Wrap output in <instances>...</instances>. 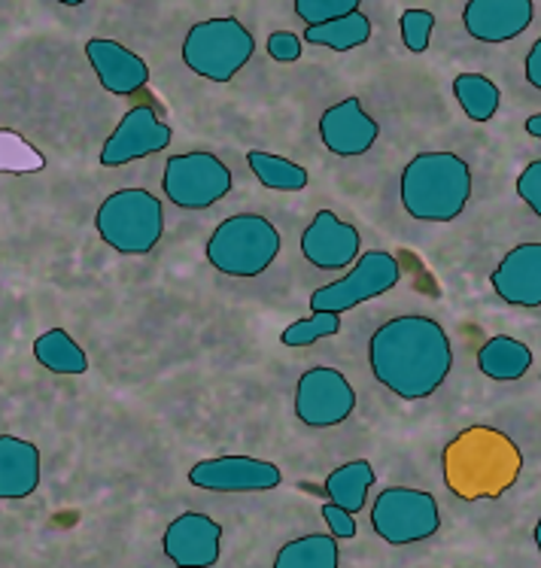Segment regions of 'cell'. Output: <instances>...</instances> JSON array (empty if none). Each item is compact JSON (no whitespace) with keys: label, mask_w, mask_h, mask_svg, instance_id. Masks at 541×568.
Instances as JSON below:
<instances>
[{"label":"cell","mask_w":541,"mask_h":568,"mask_svg":"<svg viewBox=\"0 0 541 568\" xmlns=\"http://www.w3.org/2000/svg\"><path fill=\"white\" fill-rule=\"evenodd\" d=\"M369 365L380 386L404 402L435 395L453 368L444 325L423 314L392 316L369 341Z\"/></svg>","instance_id":"1"},{"label":"cell","mask_w":541,"mask_h":568,"mask_svg":"<svg viewBox=\"0 0 541 568\" xmlns=\"http://www.w3.org/2000/svg\"><path fill=\"white\" fill-rule=\"evenodd\" d=\"M399 195L411 220H460V213L469 207V197H472V168L457 152H420L404 164Z\"/></svg>","instance_id":"2"},{"label":"cell","mask_w":541,"mask_h":568,"mask_svg":"<svg viewBox=\"0 0 541 568\" xmlns=\"http://www.w3.org/2000/svg\"><path fill=\"white\" fill-rule=\"evenodd\" d=\"M283 237L262 213H234L217 225L208 241V262L226 277H259L274 265Z\"/></svg>","instance_id":"3"},{"label":"cell","mask_w":541,"mask_h":568,"mask_svg":"<svg viewBox=\"0 0 541 568\" xmlns=\"http://www.w3.org/2000/svg\"><path fill=\"white\" fill-rule=\"evenodd\" d=\"M94 229L110 250L122 255H147L162 244L164 204L147 189H119L101 201Z\"/></svg>","instance_id":"4"},{"label":"cell","mask_w":541,"mask_h":568,"mask_svg":"<svg viewBox=\"0 0 541 568\" xmlns=\"http://www.w3.org/2000/svg\"><path fill=\"white\" fill-rule=\"evenodd\" d=\"M256 52V37L234 16L204 19L189 28L183 40V64L210 82H229Z\"/></svg>","instance_id":"5"},{"label":"cell","mask_w":541,"mask_h":568,"mask_svg":"<svg viewBox=\"0 0 541 568\" xmlns=\"http://www.w3.org/2000/svg\"><path fill=\"white\" fill-rule=\"evenodd\" d=\"M231 186H234L231 168L217 152L192 150L171 155L164 164L162 192L173 207L208 210L229 195Z\"/></svg>","instance_id":"6"},{"label":"cell","mask_w":541,"mask_h":568,"mask_svg":"<svg viewBox=\"0 0 541 568\" xmlns=\"http://www.w3.org/2000/svg\"><path fill=\"white\" fill-rule=\"evenodd\" d=\"M441 526V510L432 493L411 487H387L371 505V529L387 545L402 547L427 541Z\"/></svg>","instance_id":"7"},{"label":"cell","mask_w":541,"mask_h":568,"mask_svg":"<svg viewBox=\"0 0 541 568\" xmlns=\"http://www.w3.org/2000/svg\"><path fill=\"white\" fill-rule=\"evenodd\" d=\"M399 280H402V265H399L395 255L383 253V250L359 253L357 262L347 267L344 277L313 292L311 311L347 314L362 302H371V298H380V295L395 290Z\"/></svg>","instance_id":"8"},{"label":"cell","mask_w":541,"mask_h":568,"mask_svg":"<svg viewBox=\"0 0 541 568\" xmlns=\"http://www.w3.org/2000/svg\"><path fill=\"white\" fill-rule=\"evenodd\" d=\"M357 389L344 374L329 365H313L295 383V417L308 429H332L353 417Z\"/></svg>","instance_id":"9"},{"label":"cell","mask_w":541,"mask_h":568,"mask_svg":"<svg viewBox=\"0 0 541 568\" xmlns=\"http://www.w3.org/2000/svg\"><path fill=\"white\" fill-rule=\"evenodd\" d=\"M173 128L164 122L150 104H138L119 119L113 134L101 146V164L104 168H126V164L156 155L171 146Z\"/></svg>","instance_id":"10"},{"label":"cell","mask_w":541,"mask_h":568,"mask_svg":"<svg viewBox=\"0 0 541 568\" xmlns=\"http://www.w3.org/2000/svg\"><path fill=\"white\" fill-rule=\"evenodd\" d=\"M189 484L208 493H268L283 484L274 463L256 456H213L192 465Z\"/></svg>","instance_id":"11"},{"label":"cell","mask_w":541,"mask_h":568,"mask_svg":"<svg viewBox=\"0 0 541 568\" xmlns=\"http://www.w3.org/2000/svg\"><path fill=\"white\" fill-rule=\"evenodd\" d=\"M164 557L180 568L217 566L222 554V526L208 514L186 510L162 535Z\"/></svg>","instance_id":"12"},{"label":"cell","mask_w":541,"mask_h":568,"mask_svg":"<svg viewBox=\"0 0 541 568\" xmlns=\"http://www.w3.org/2000/svg\"><path fill=\"white\" fill-rule=\"evenodd\" d=\"M362 253L357 225L344 222L332 210L313 213L311 225L301 232V255L320 271H347Z\"/></svg>","instance_id":"13"},{"label":"cell","mask_w":541,"mask_h":568,"mask_svg":"<svg viewBox=\"0 0 541 568\" xmlns=\"http://www.w3.org/2000/svg\"><path fill=\"white\" fill-rule=\"evenodd\" d=\"M380 125L359 98H344L320 116V140L338 159H357L378 143Z\"/></svg>","instance_id":"14"},{"label":"cell","mask_w":541,"mask_h":568,"mask_svg":"<svg viewBox=\"0 0 541 568\" xmlns=\"http://www.w3.org/2000/svg\"><path fill=\"white\" fill-rule=\"evenodd\" d=\"M535 22L532 0H469L462 24L478 43H508L518 40Z\"/></svg>","instance_id":"15"},{"label":"cell","mask_w":541,"mask_h":568,"mask_svg":"<svg viewBox=\"0 0 541 568\" xmlns=\"http://www.w3.org/2000/svg\"><path fill=\"white\" fill-rule=\"evenodd\" d=\"M86 59L94 68L101 89L119 98H131L150 82V64L138 52L107 37H94L86 43Z\"/></svg>","instance_id":"16"},{"label":"cell","mask_w":541,"mask_h":568,"mask_svg":"<svg viewBox=\"0 0 541 568\" xmlns=\"http://www.w3.org/2000/svg\"><path fill=\"white\" fill-rule=\"evenodd\" d=\"M495 295L514 307H541V244L514 246L490 274Z\"/></svg>","instance_id":"17"},{"label":"cell","mask_w":541,"mask_h":568,"mask_svg":"<svg viewBox=\"0 0 541 568\" xmlns=\"http://www.w3.org/2000/svg\"><path fill=\"white\" fill-rule=\"evenodd\" d=\"M43 465L37 444L19 435H0V499H28L40 487Z\"/></svg>","instance_id":"18"},{"label":"cell","mask_w":541,"mask_h":568,"mask_svg":"<svg viewBox=\"0 0 541 568\" xmlns=\"http://www.w3.org/2000/svg\"><path fill=\"white\" fill-rule=\"evenodd\" d=\"M478 368L490 381H520L532 368V349L523 341H518V337L495 335L478 349Z\"/></svg>","instance_id":"19"},{"label":"cell","mask_w":541,"mask_h":568,"mask_svg":"<svg viewBox=\"0 0 541 568\" xmlns=\"http://www.w3.org/2000/svg\"><path fill=\"white\" fill-rule=\"evenodd\" d=\"M374 484H378V475H374L369 459H353V463L338 465L332 475L325 477L323 493L338 508L350 510V514H362Z\"/></svg>","instance_id":"20"},{"label":"cell","mask_w":541,"mask_h":568,"mask_svg":"<svg viewBox=\"0 0 541 568\" xmlns=\"http://www.w3.org/2000/svg\"><path fill=\"white\" fill-rule=\"evenodd\" d=\"M371 19L362 10L347 12V16H338V19H329L323 24H311L304 28V40L311 47H325L332 52H350V49L365 47L371 40Z\"/></svg>","instance_id":"21"},{"label":"cell","mask_w":541,"mask_h":568,"mask_svg":"<svg viewBox=\"0 0 541 568\" xmlns=\"http://www.w3.org/2000/svg\"><path fill=\"white\" fill-rule=\"evenodd\" d=\"M341 554H338V538L332 532L301 535L277 550L274 568H338Z\"/></svg>","instance_id":"22"},{"label":"cell","mask_w":541,"mask_h":568,"mask_svg":"<svg viewBox=\"0 0 541 568\" xmlns=\"http://www.w3.org/2000/svg\"><path fill=\"white\" fill-rule=\"evenodd\" d=\"M34 359L52 374H86L89 356L64 328H49L34 341Z\"/></svg>","instance_id":"23"},{"label":"cell","mask_w":541,"mask_h":568,"mask_svg":"<svg viewBox=\"0 0 541 568\" xmlns=\"http://www.w3.org/2000/svg\"><path fill=\"white\" fill-rule=\"evenodd\" d=\"M247 164H250L256 180L266 189H274V192H301V189H308V183H311L308 168L289 162L283 155H274V152L250 150L247 152Z\"/></svg>","instance_id":"24"},{"label":"cell","mask_w":541,"mask_h":568,"mask_svg":"<svg viewBox=\"0 0 541 568\" xmlns=\"http://www.w3.org/2000/svg\"><path fill=\"white\" fill-rule=\"evenodd\" d=\"M453 98L460 101L462 113L478 125L490 122L499 113V104H502L499 85L484 73H460L453 80Z\"/></svg>","instance_id":"25"},{"label":"cell","mask_w":541,"mask_h":568,"mask_svg":"<svg viewBox=\"0 0 541 568\" xmlns=\"http://www.w3.org/2000/svg\"><path fill=\"white\" fill-rule=\"evenodd\" d=\"M341 332V314H332V311H311V316L304 320H295V323L283 328L280 335V344L283 347H311L323 337H334Z\"/></svg>","instance_id":"26"},{"label":"cell","mask_w":541,"mask_h":568,"mask_svg":"<svg viewBox=\"0 0 541 568\" xmlns=\"http://www.w3.org/2000/svg\"><path fill=\"white\" fill-rule=\"evenodd\" d=\"M399 31H402V43L408 52L423 55L435 31V16L429 10H404L399 19Z\"/></svg>","instance_id":"27"},{"label":"cell","mask_w":541,"mask_h":568,"mask_svg":"<svg viewBox=\"0 0 541 568\" xmlns=\"http://www.w3.org/2000/svg\"><path fill=\"white\" fill-rule=\"evenodd\" d=\"M292 10L311 28V24H323L347 12L362 10V0H292Z\"/></svg>","instance_id":"28"},{"label":"cell","mask_w":541,"mask_h":568,"mask_svg":"<svg viewBox=\"0 0 541 568\" xmlns=\"http://www.w3.org/2000/svg\"><path fill=\"white\" fill-rule=\"evenodd\" d=\"M518 195L527 201L535 216H541V162L535 159L532 164L523 168V174L518 176Z\"/></svg>","instance_id":"29"},{"label":"cell","mask_w":541,"mask_h":568,"mask_svg":"<svg viewBox=\"0 0 541 568\" xmlns=\"http://www.w3.org/2000/svg\"><path fill=\"white\" fill-rule=\"evenodd\" d=\"M323 520L325 526H329V532L341 541V538H357V520H353V514L344 508H338L334 501H329V505H323Z\"/></svg>","instance_id":"30"},{"label":"cell","mask_w":541,"mask_h":568,"mask_svg":"<svg viewBox=\"0 0 541 568\" xmlns=\"http://www.w3.org/2000/svg\"><path fill=\"white\" fill-rule=\"evenodd\" d=\"M268 55L274 61H299L301 59V40L292 31H274L268 37Z\"/></svg>","instance_id":"31"},{"label":"cell","mask_w":541,"mask_h":568,"mask_svg":"<svg viewBox=\"0 0 541 568\" xmlns=\"http://www.w3.org/2000/svg\"><path fill=\"white\" fill-rule=\"evenodd\" d=\"M527 80L532 89H541V40H535L527 55Z\"/></svg>","instance_id":"32"},{"label":"cell","mask_w":541,"mask_h":568,"mask_svg":"<svg viewBox=\"0 0 541 568\" xmlns=\"http://www.w3.org/2000/svg\"><path fill=\"white\" fill-rule=\"evenodd\" d=\"M527 131H530L532 138H541V113H532V116L527 119Z\"/></svg>","instance_id":"33"},{"label":"cell","mask_w":541,"mask_h":568,"mask_svg":"<svg viewBox=\"0 0 541 568\" xmlns=\"http://www.w3.org/2000/svg\"><path fill=\"white\" fill-rule=\"evenodd\" d=\"M61 7H82V3H89V0H56Z\"/></svg>","instance_id":"34"}]
</instances>
